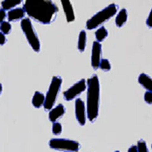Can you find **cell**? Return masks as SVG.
Here are the masks:
<instances>
[{"label":"cell","mask_w":152,"mask_h":152,"mask_svg":"<svg viewBox=\"0 0 152 152\" xmlns=\"http://www.w3.org/2000/svg\"><path fill=\"white\" fill-rule=\"evenodd\" d=\"M62 79L59 76L54 77L45 97L44 104L45 109L49 110L52 108L60 90Z\"/></svg>","instance_id":"4"},{"label":"cell","mask_w":152,"mask_h":152,"mask_svg":"<svg viewBox=\"0 0 152 152\" xmlns=\"http://www.w3.org/2000/svg\"><path fill=\"white\" fill-rule=\"evenodd\" d=\"M95 35L97 42H101L108 36V32L104 26H102L96 31Z\"/></svg>","instance_id":"18"},{"label":"cell","mask_w":152,"mask_h":152,"mask_svg":"<svg viewBox=\"0 0 152 152\" xmlns=\"http://www.w3.org/2000/svg\"><path fill=\"white\" fill-rule=\"evenodd\" d=\"M6 16V14L5 10L3 9H0V23H2L4 21Z\"/></svg>","instance_id":"24"},{"label":"cell","mask_w":152,"mask_h":152,"mask_svg":"<svg viewBox=\"0 0 152 152\" xmlns=\"http://www.w3.org/2000/svg\"><path fill=\"white\" fill-rule=\"evenodd\" d=\"M144 99L146 102L148 104H151L152 102V91H147L145 93L144 96Z\"/></svg>","instance_id":"23"},{"label":"cell","mask_w":152,"mask_h":152,"mask_svg":"<svg viewBox=\"0 0 152 152\" xmlns=\"http://www.w3.org/2000/svg\"><path fill=\"white\" fill-rule=\"evenodd\" d=\"M86 88L85 79L77 82L64 93V97L66 101H70L80 94Z\"/></svg>","instance_id":"7"},{"label":"cell","mask_w":152,"mask_h":152,"mask_svg":"<svg viewBox=\"0 0 152 152\" xmlns=\"http://www.w3.org/2000/svg\"><path fill=\"white\" fill-rule=\"evenodd\" d=\"M65 113V108L61 104H58L57 106L50 111L49 118L50 121L55 123L59 118L61 117Z\"/></svg>","instance_id":"10"},{"label":"cell","mask_w":152,"mask_h":152,"mask_svg":"<svg viewBox=\"0 0 152 152\" xmlns=\"http://www.w3.org/2000/svg\"><path fill=\"white\" fill-rule=\"evenodd\" d=\"M0 30L3 34H7L10 32L11 30V26L8 22L3 21L1 23L0 25Z\"/></svg>","instance_id":"19"},{"label":"cell","mask_w":152,"mask_h":152,"mask_svg":"<svg viewBox=\"0 0 152 152\" xmlns=\"http://www.w3.org/2000/svg\"><path fill=\"white\" fill-rule=\"evenodd\" d=\"M61 2L67 21L68 22H71L74 21L75 19V16L72 6L70 1H62Z\"/></svg>","instance_id":"11"},{"label":"cell","mask_w":152,"mask_h":152,"mask_svg":"<svg viewBox=\"0 0 152 152\" xmlns=\"http://www.w3.org/2000/svg\"><path fill=\"white\" fill-rule=\"evenodd\" d=\"M45 101V97L42 93L36 91L32 98V103L36 108H40L43 104H44Z\"/></svg>","instance_id":"15"},{"label":"cell","mask_w":152,"mask_h":152,"mask_svg":"<svg viewBox=\"0 0 152 152\" xmlns=\"http://www.w3.org/2000/svg\"><path fill=\"white\" fill-rule=\"evenodd\" d=\"M137 149L138 152H149L146 142L142 140L138 141Z\"/></svg>","instance_id":"21"},{"label":"cell","mask_w":152,"mask_h":152,"mask_svg":"<svg viewBox=\"0 0 152 152\" xmlns=\"http://www.w3.org/2000/svg\"><path fill=\"white\" fill-rule=\"evenodd\" d=\"M102 55V45L99 42H94L92 47L91 55V65L94 69H98L101 61Z\"/></svg>","instance_id":"8"},{"label":"cell","mask_w":152,"mask_h":152,"mask_svg":"<svg viewBox=\"0 0 152 152\" xmlns=\"http://www.w3.org/2000/svg\"><path fill=\"white\" fill-rule=\"evenodd\" d=\"M115 152H119V151H116Z\"/></svg>","instance_id":"29"},{"label":"cell","mask_w":152,"mask_h":152,"mask_svg":"<svg viewBox=\"0 0 152 152\" xmlns=\"http://www.w3.org/2000/svg\"><path fill=\"white\" fill-rule=\"evenodd\" d=\"M99 66L101 69L105 71H109L111 69L110 63L108 59H103L101 60Z\"/></svg>","instance_id":"20"},{"label":"cell","mask_w":152,"mask_h":152,"mask_svg":"<svg viewBox=\"0 0 152 152\" xmlns=\"http://www.w3.org/2000/svg\"><path fill=\"white\" fill-rule=\"evenodd\" d=\"M50 147L54 150L65 152L78 151L80 145L78 142L70 140L54 138L49 142Z\"/></svg>","instance_id":"6"},{"label":"cell","mask_w":152,"mask_h":152,"mask_svg":"<svg viewBox=\"0 0 152 152\" xmlns=\"http://www.w3.org/2000/svg\"><path fill=\"white\" fill-rule=\"evenodd\" d=\"M128 17L127 10L126 9L121 10L118 13L116 18L115 23L117 26L121 27L123 26L127 21Z\"/></svg>","instance_id":"14"},{"label":"cell","mask_w":152,"mask_h":152,"mask_svg":"<svg viewBox=\"0 0 152 152\" xmlns=\"http://www.w3.org/2000/svg\"><path fill=\"white\" fill-rule=\"evenodd\" d=\"M62 131V127L61 124L55 122L53 124L52 131L53 134L55 135H59L61 134Z\"/></svg>","instance_id":"22"},{"label":"cell","mask_w":152,"mask_h":152,"mask_svg":"<svg viewBox=\"0 0 152 152\" xmlns=\"http://www.w3.org/2000/svg\"><path fill=\"white\" fill-rule=\"evenodd\" d=\"M138 82L148 91H152V81L148 75L144 73L141 74L138 77Z\"/></svg>","instance_id":"13"},{"label":"cell","mask_w":152,"mask_h":152,"mask_svg":"<svg viewBox=\"0 0 152 152\" xmlns=\"http://www.w3.org/2000/svg\"><path fill=\"white\" fill-rule=\"evenodd\" d=\"M25 12L23 9L18 8L11 10L8 13V20L10 21H15L24 17Z\"/></svg>","instance_id":"12"},{"label":"cell","mask_w":152,"mask_h":152,"mask_svg":"<svg viewBox=\"0 0 152 152\" xmlns=\"http://www.w3.org/2000/svg\"><path fill=\"white\" fill-rule=\"evenodd\" d=\"M76 118L79 123L84 126L86 121V115L85 104L81 99H77L75 103Z\"/></svg>","instance_id":"9"},{"label":"cell","mask_w":152,"mask_h":152,"mask_svg":"<svg viewBox=\"0 0 152 152\" xmlns=\"http://www.w3.org/2000/svg\"><path fill=\"white\" fill-rule=\"evenodd\" d=\"M151 12H150V15L148 17L147 20H146V24L149 27L151 28L152 26L151 23Z\"/></svg>","instance_id":"26"},{"label":"cell","mask_w":152,"mask_h":152,"mask_svg":"<svg viewBox=\"0 0 152 152\" xmlns=\"http://www.w3.org/2000/svg\"><path fill=\"white\" fill-rule=\"evenodd\" d=\"M118 9L116 4H112L97 12L87 21L86 28L93 29L103 23L116 14Z\"/></svg>","instance_id":"3"},{"label":"cell","mask_w":152,"mask_h":152,"mask_svg":"<svg viewBox=\"0 0 152 152\" xmlns=\"http://www.w3.org/2000/svg\"><path fill=\"white\" fill-rule=\"evenodd\" d=\"M21 2L20 0H5L2 2V9L4 10H9L20 4Z\"/></svg>","instance_id":"17"},{"label":"cell","mask_w":152,"mask_h":152,"mask_svg":"<svg viewBox=\"0 0 152 152\" xmlns=\"http://www.w3.org/2000/svg\"><path fill=\"white\" fill-rule=\"evenodd\" d=\"M128 152H138L137 146H132L129 148Z\"/></svg>","instance_id":"27"},{"label":"cell","mask_w":152,"mask_h":152,"mask_svg":"<svg viewBox=\"0 0 152 152\" xmlns=\"http://www.w3.org/2000/svg\"><path fill=\"white\" fill-rule=\"evenodd\" d=\"M2 85L0 83V95H1V92L2 91Z\"/></svg>","instance_id":"28"},{"label":"cell","mask_w":152,"mask_h":152,"mask_svg":"<svg viewBox=\"0 0 152 152\" xmlns=\"http://www.w3.org/2000/svg\"><path fill=\"white\" fill-rule=\"evenodd\" d=\"M87 110L88 118L91 122L98 116L100 99V83L98 77L94 75L87 81Z\"/></svg>","instance_id":"2"},{"label":"cell","mask_w":152,"mask_h":152,"mask_svg":"<svg viewBox=\"0 0 152 152\" xmlns=\"http://www.w3.org/2000/svg\"><path fill=\"white\" fill-rule=\"evenodd\" d=\"M86 42V34L84 30H82L80 32L79 36L78 47L81 52L85 50Z\"/></svg>","instance_id":"16"},{"label":"cell","mask_w":152,"mask_h":152,"mask_svg":"<svg viewBox=\"0 0 152 152\" xmlns=\"http://www.w3.org/2000/svg\"><path fill=\"white\" fill-rule=\"evenodd\" d=\"M23 9L31 18L43 24L52 22L58 12V7L52 1L44 0L26 1Z\"/></svg>","instance_id":"1"},{"label":"cell","mask_w":152,"mask_h":152,"mask_svg":"<svg viewBox=\"0 0 152 152\" xmlns=\"http://www.w3.org/2000/svg\"><path fill=\"white\" fill-rule=\"evenodd\" d=\"M6 37L4 34L0 32V45H3L6 42Z\"/></svg>","instance_id":"25"},{"label":"cell","mask_w":152,"mask_h":152,"mask_svg":"<svg viewBox=\"0 0 152 152\" xmlns=\"http://www.w3.org/2000/svg\"><path fill=\"white\" fill-rule=\"evenodd\" d=\"M21 26L30 45L34 51L39 52L40 49V41L34 30L30 20L28 18L23 19L21 21Z\"/></svg>","instance_id":"5"}]
</instances>
